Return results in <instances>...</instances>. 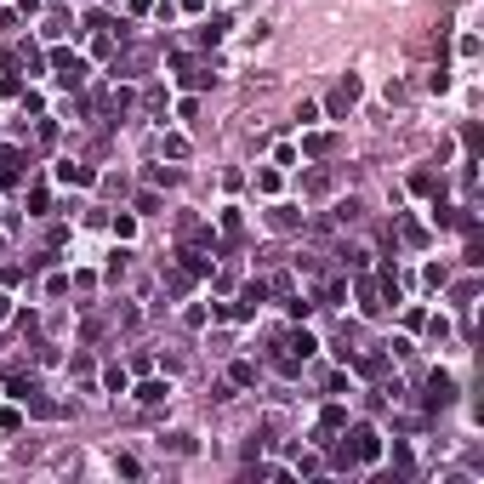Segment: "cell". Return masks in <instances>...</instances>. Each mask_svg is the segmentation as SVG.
Listing matches in <instances>:
<instances>
[{
  "mask_svg": "<svg viewBox=\"0 0 484 484\" xmlns=\"http://www.w3.org/2000/svg\"><path fill=\"white\" fill-rule=\"evenodd\" d=\"M347 438H354V445H347V456H354V467H371V462L382 456V433H376V427H354Z\"/></svg>",
  "mask_w": 484,
  "mask_h": 484,
  "instance_id": "cell-1",
  "label": "cell"
},
{
  "mask_svg": "<svg viewBox=\"0 0 484 484\" xmlns=\"http://www.w3.org/2000/svg\"><path fill=\"white\" fill-rule=\"evenodd\" d=\"M228 382H234V387H251V382H256V365H245V359H240V365L228 371Z\"/></svg>",
  "mask_w": 484,
  "mask_h": 484,
  "instance_id": "cell-18",
  "label": "cell"
},
{
  "mask_svg": "<svg viewBox=\"0 0 484 484\" xmlns=\"http://www.w3.org/2000/svg\"><path fill=\"white\" fill-rule=\"evenodd\" d=\"M262 302H268V285H262V279H251V285L240 291V302L228 307V314H234V319H251V314H256V307H262Z\"/></svg>",
  "mask_w": 484,
  "mask_h": 484,
  "instance_id": "cell-3",
  "label": "cell"
},
{
  "mask_svg": "<svg viewBox=\"0 0 484 484\" xmlns=\"http://www.w3.org/2000/svg\"><path fill=\"white\" fill-rule=\"evenodd\" d=\"M160 154H171V160H183V154H188V137H177V131H171V137H160Z\"/></svg>",
  "mask_w": 484,
  "mask_h": 484,
  "instance_id": "cell-16",
  "label": "cell"
},
{
  "mask_svg": "<svg viewBox=\"0 0 484 484\" xmlns=\"http://www.w3.org/2000/svg\"><path fill=\"white\" fill-rule=\"evenodd\" d=\"M160 399H171V382H143L137 387V405H160Z\"/></svg>",
  "mask_w": 484,
  "mask_h": 484,
  "instance_id": "cell-12",
  "label": "cell"
},
{
  "mask_svg": "<svg viewBox=\"0 0 484 484\" xmlns=\"http://www.w3.org/2000/svg\"><path fill=\"white\" fill-rule=\"evenodd\" d=\"M6 393H12V399H18V405H29V399H34V393H40V382H34V376H29L23 365H18V371H6Z\"/></svg>",
  "mask_w": 484,
  "mask_h": 484,
  "instance_id": "cell-5",
  "label": "cell"
},
{
  "mask_svg": "<svg viewBox=\"0 0 484 484\" xmlns=\"http://www.w3.org/2000/svg\"><path fill=\"white\" fill-rule=\"evenodd\" d=\"M314 120H319V103H302V109H296V125H302V131L314 125Z\"/></svg>",
  "mask_w": 484,
  "mask_h": 484,
  "instance_id": "cell-25",
  "label": "cell"
},
{
  "mask_svg": "<svg viewBox=\"0 0 484 484\" xmlns=\"http://www.w3.org/2000/svg\"><path fill=\"white\" fill-rule=\"evenodd\" d=\"M23 177V148H0V183H18Z\"/></svg>",
  "mask_w": 484,
  "mask_h": 484,
  "instance_id": "cell-8",
  "label": "cell"
},
{
  "mask_svg": "<svg viewBox=\"0 0 484 484\" xmlns=\"http://www.w3.org/2000/svg\"><path fill=\"white\" fill-rule=\"evenodd\" d=\"M228 29H234V23H228V12H216V18H211V23L200 29V40H205V46H216V40H223Z\"/></svg>",
  "mask_w": 484,
  "mask_h": 484,
  "instance_id": "cell-11",
  "label": "cell"
},
{
  "mask_svg": "<svg viewBox=\"0 0 484 484\" xmlns=\"http://www.w3.org/2000/svg\"><path fill=\"white\" fill-rule=\"evenodd\" d=\"M450 399H456V382H450L445 371H433V376H427V410H445Z\"/></svg>",
  "mask_w": 484,
  "mask_h": 484,
  "instance_id": "cell-4",
  "label": "cell"
},
{
  "mask_svg": "<svg viewBox=\"0 0 484 484\" xmlns=\"http://www.w3.org/2000/svg\"><path fill=\"white\" fill-rule=\"evenodd\" d=\"M302 154H331V137H325V131H314V137H302Z\"/></svg>",
  "mask_w": 484,
  "mask_h": 484,
  "instance_id": "cell-19",
  "label": "cell"
},
{
  "mask_svg": "<svg viewBox=\"0 0 484 484\" xmlns=\"http://www.w3.org/2000/svg\"><path fill=\"white\" fill-rule=\"evenodd\" d=\"M296 223H302V216L291 205H274V228H296Z\"/></svg>",
  "mask_w": 484,
  "mask_h": 484,
  "instance_id": "cell-23",
  "label": "cell"
},
{
  "mask_svg": "<svg viewBox=\"0 0 484 484\" xmlns=\"http://www.w3.org/2000/svg\"><path fill=\"white\" fill-rule=\"evenodd\" d=\"M6 314H12V296H6V291H0V319H6Z\"/></svg>",
  "mask_w": 484,
  "mask_h": 484,
  "instance_id": "cell-26",
  "label": "cell"
},
{
  "mask_svg": "<svg viewBox=\"0 0 484 484\" xmlns=\"http://www.w3.org/2000/svg\"><path fill=\"white\" fill-rule=\"evenodd\" d=\"M410 188H416V194H438V177H433V171H416Z\"/></svg>",
  "mask_w": 484,
  "mask_h": 484,
  "instance_id": "cell-20",
  "label": "cell"
},
{
  "mask_svg": "<svg viewBox=\"0 0 484 484\" xmlns=\"http://www.w3.org/2000/svg\"><path fill=\"white\" fill-rule=\"evenodd\" d=\"M0 245H6V234H0Z\"/></svg>",
  "mask_w": 484,
  "mask_h": 484,
  "instance_id": "cell-27",
  "label": "cell"
},
{
  "mask_svg": "<svg viewBox=\"0 0 484 484\" xmlns=\"http://www.w3.org/2000/svg\"><path fill=\"white\" fill-rule=\"evenodd\" d=\"M92 177H97L92 165H74V160H63V165H57V183H74V188H92Z\"/></svg>",
  "mask_w": 484,
  "mask_h": 484,
  "instance_id": "cell-7",
  "label": "cell"
},
{
  "mask_svg": "<svg viewBox=\"0 0 484 484\" xmlns=\"http://www.w3.org/2000/svg\"><path fill=\"white\" fill-rule=\"evenodd\" d=\"M336 427H347V410H342V405H325V416H319V445H331Z\"/></svg>",
  "mask_w": 484,
  "mask_h": 484,
  "instance_id": "cell-9",
  "label": "cell"
},
{
  "mask_svg": "<svg viewBox=\"0 0 484 484\" xmlns=\"http://www.w3.org/2000/svg\"><path fill=\"white\" fill-rule=\"evenodd\" d=\"M52 69H57L63 85H85V74H92V69H85V57H74V52H52Z\"/></svg>",
  "mask_w": 484,
  "mask_h": 484,
  "instance_id": "cell-2",
  "label": "cell"
},
{
  "mask_svg": "<svg viewBox=\"0 0 484 484\" xmlns=\"http://www.w3.org/2000/svg\"><path fill=\"white\" fill-rule=\"evenodd\" d=\"M359 371H365V376H382V371H387V354H365Z\"/></svg>",
  "mask_w": 484,
  "mask_h": 484,
  "instance_id": "cell-21",
  "label": "cell"
},
{
  "mask_svg": "<svg viewBox=\"0 0 484 484\" xmlns=\"http://www.w3.org/2000/svg\"><path fill=\"white\" fill-rule=\"evenodd\" d=\"M183 274H188V279H205V274H211V256H200V251H183Z\"/></svg>",
  "mask_w": 484,
  "mask_h": 484,
  "instance_id": "cell-13",
  "label": "cell"
},
{
  "mask_svg": "<svg viewBox=\"0 0 484 484\" xmlns=\"http://www.w3.org/2000/svg\"><path fill=\"white\" fill-rule=\"evenodd\" d=\"M223 234H228V240H240V234H245V216H240V211H234V205H228V211H223Z\"/></svg>",
  "mask_w": 484,
  "mask_h": 484,
  "instance_id": "cell-17",
  "label": "cell"
},
{
  "mask_svg": "<svg viewBox=\"0 0 484 484\" xmlns=\"http://www.w3.org/2000/svg\"><path fill=\"white\" fill-rule=\"evenodd\" d=\"M314 336H307V331H296V336H285V354H296V359H307V354H314Z\"/></svg>",
  "mask_w": 484,
  "mask_h": 484,
  "instance_id": "cell-14",
  "label": "cell"
},
{
  "mask_svg": "<svg viewBox=\"0 0 484 484\" xmlns=\"http://www.w3.org/2000/svg\"><path fill=\"white\" fill-rule=\"evenodd\" d=\"M354 296H359V314H371V319L382 314V302H376V279H359V285H354Z\"/></svg>",
  "mask_w": 484,
  "mask_h": 484,
  "instance_id": "cell-10",
  "label": "cell"
},
{
  "mask_svg": "<svg viewBox=\"0 0 484 484\" xmlns=\"http://www.w3.org/2000/svg\"><path fill=\"white\" fill-rule=\"evenodd\" d=\"M354 103H359V80H354V74H347V80L336 85V92H331V114L342 120V114H347V109H354Z\"/></svg>",
  "mask_w": 484,
  "mask_h": 484,
  "instance_id": "cell-6",
  "label": "cell"
},
{
  "mask_svg": "<svg viewBox=\"0 0 484 484\" xmlns=\"http://www.w3.org/2000/svg\"><path fill=\"white\" fill-rule=\"evenodd\" d=\"M160 445H165L171 456H194V433H171V438H160Z\"/></svg>",
  "mask_w": 484,
  "mask_h": 484,
  "instance_id": "cell-15",
  "label": "cell"
},
{
  "mask_svg": "<svg viewBox=\"0 0 484 484\" xmlns=\"http://www.w3.org/2000/svg\"><path fill=\"white\" fill-rule=\"evenodd\" d=\"M114 234H120V240H131V234H137V216L120 211V216H114Z\"/></svg>",
  "mask_w": 484,
  "mask_h": 484,
  "instance_id": "cell-22",
  "label": "cell"
},
{
  "mask_svg": "<svg viewBox=\"0 0 484 484\" xmlns=\"http://www.w3.org/2000/svg\"><path fill=\"white\" fill-rule=\"evenodd\" d=\"M256 188L262 194H279V171H256Z\"/></svg>",
  "mask_w": 484,
  "mask_h": 484,
  "instance_id": "cell-24",
  "label": "cell"
}]
</instances>
